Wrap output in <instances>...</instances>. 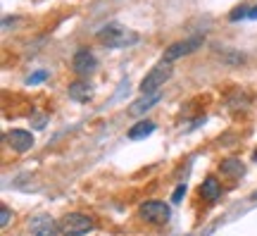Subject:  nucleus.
Instances as JSON below:
<instances>
[{"instance_id": "1", "label": "nucleus", "mask_w": 257, "mask_h": 236, "mask_svg": "<svg viewBox=\"0 0 257 236\" xmlns=\"http://www.w3.org/2000/svg\"><path fill=\"white\" fill-rule=\"evenodd\" d=\"M98 41L107 48H128V46H136L138 41H141V36H138L136 31H131V29L112 22V24H107L105 29L98 31Z\"/></svg>"}, {"instance_id": "14", "label": "nucleus", "mask_w": 257, "mask_h": 236, "mask_svg": "<svg viewBox=\"0 0 257 236\" xmlns=\"http://www.w3.org/2000/svg\"><path fill=\"white\" fill-rule=\"evenodd\" d=\"M250 15V8H245V5H240V8H236V10H231V15H229V19L231 22H238V19H243V17H248Z\"/></svg>"}, {"instance_id": "4", "label": "nucleus", "mask_w": 257, "mask_h": 236, "mask_svg": "<svg viewBox=\"0 0 257 236\" xmlns=\"http://www.w3.org/2000/svg\"><path fill=\"white\" fill-rule=\"evenodd\" d=\"M138 215H141V219H146L148 224H167L172 217V210L162 200H146L138 208Z\"/></svg>"}, {"instance_id": "11", "label": "nucleus", "mask_w": 257, "mask_h": 236, "mask_svg": "<svg viewBox=\"0 0 257 236\" xmlns=\"http://www.w3.org/2000/svg\"><path fill=\"white\" fill-rule=\"evenodd\" d=\"M157 100H160V91L150 93V96H143V98L136 100V103L128 108V112H131L134 117H138V115H143V112H146V110H150L153 105H157Z\"/></svg>"}, {"instance_id": "3", "label": "nucleus", "mask_w": 257, "mask_h": 236, "mask_svg": "<svg viewBox=\"0 0 257 236\" xmlns=\"http://www.w3.org/2000/svg\"><path fill=\"white\" fill-rule=\"evenodd\" d=\"M172 72H174V69H172V62H160L157 67H153V69L146 74L143 84H141V93H143V96L157 93L160 86H165V82H169Z\"/></svg>"}, {"instance_id": "19", "label": "nucleus", "mask_w": 257, "mask_h": 236, "mask_svg": "<svg viewBox=\"0 0 257 236\" xmlns=\"http://www.w3.org/2000/svg\"><path fill=\"white\" fill-rule=\"evenodd\" d=\"M248 17L250 19H257V5H255V8H250V15H248Z\"/></svg>"}, {"instance_id": "5", "label": "nucleus", "mask_w": 257, "mask_h": 236, "mask_svg": "<svg viewBox=\"0 0 257 236\" xmlns=\"http://www.w3.org/2000/svg\"><path fill=\"white\" fill-rule=\"evenodd\" d=\"M200 46H202V36H193V38H186V41L169 43L165 55H162V62H176L179 57H186V55L195 53Z\"/></svg>"}, {"instance_id": "21", "label": "nucleus", "mask_w": 257, "mask_h": 236, "mask_svg": "<svg viewBox=\"0 0 257 236\" xmlns=\"http://www.w3.org/2000/svg\"><path fill=\"white\" fill-rule=\"evenodd\" d=\"M255 198H257V193H255Z\"/></svg>"}, {"instance_id": "7", "label": "nucleus", "mask_w": 257, "mask_h": 236, "mask_svg": "<svg viewBox=\"0 0 257 236\" xmlns=\"http://www.w3.org/2000/svg\"><path fill=\"white\" fill-rule=\"evenodd\" d=\"M5 138L12 145V150H17V153H27L29 148L34 145V136H31V131H27V129H12V131H8Z\"/></svg>"}, {"instance_id": "13", "label": "nucleus", "mask_w": 257, "mask_h": 236, "mask_svg": "<svg viewBox=\"0 0 257 236\" xmlns=\"http://www.w3.org/2000/svg\"><path fill=\"white\" fill-rule=\"evenodd\" d=\"M219 170H221V174H229V177H240V174L245 172V165L240 163L238 158H226V160H221Z\"/></svg>"}, {"instance_id": "10", "label": "nucleus", "mask_w": 257, "mask_h": 236, "mask_svg": "<svg viewBox=\"0 0 257 236\" xmlns=\"http://www.w3.org/2000/svg\"><path fill=\"white\" fill-rule=\"evenodd\" d=\"M200 196L205 200H210V203L221 198V186H219V182H217V177H207V179L200 184Z\"/></svg>"}, {"instance_id": "9", "label": "nucleus", "mask_w": 257, "mask_h": 236, "mask_svg": "<svg viewBox=\"0 0 257 236\" xmlns=\"http://www.w3.org/2000/svg\"><path fill=\"white\" fill-rule=\"evenodd\" d=\"M69 98L76 103H88L93 98V86L88 82H74L69 84Z\"/></svg>"}, {"instance_id": "15", "label": "nucleus", "mask_w": 257, "mask_h": 236, "mask_svg": "<svg viewBox=\"0 0 257 236\" xmlns=\"http://www.w3.org/2000/svg\"><path fill=\"white\" fill-rule=\"evenodd\" d=\"M10 215H12L10 208L8 205H3V208H0V227H8L10 224Z\"/></svg>"}, {"instance_id": "12", "label": "nucleus", "mask_w": 257, "mask_h": 236, "mask_svg": "<svg viewBox=\"0 0 257 236\" xmlns=\"http://www.w3.org/2000/svg\"><path fill=\"white\" fill-rule=\"evenodd\" d=\"M153 131H155V124H153V122H146V119H141V122H136L134 127L128 129V138H131V141H141V138L150 136Z\"/></svg>"}, {"instance_id": "17", "label": "nucleus", "mask_w": 257, "mask_h": 236, "mask_svg": "<svg viewBox=\"0 0 257 236\" xmlns=\"http://www.w3.org/2000/svg\"><path fill=\"white\" fill-rule=\"evenodd\" d=\"M46 76H48V74L41 69V72H36V74H31V76H29V84H41Z\"/></svg>"}, {"instance_id": "20", "label": "nucleus", "mask_w": 257, "mask_h": 236, "mask_svg": "<svg viewBox=\"0 0 257 236\" xmlns=\"http://www.w3.org/2000/svg\"><path fill=\"white\" fill-rule=\"evenodd\" d=\"M255 160H257V153H255Z\"/></svg>"}, {"instance_id": "8", "label": "nucleus", "mask_w": 257, "mask_h": 236, "mask_svg": "<svg viewBox=\"0 0 257 236\" xmlns=\"http://www.w3.org/2000/svg\"><path fill=\"white\" fill-rule=\"evenodd\" d=\"M72 69L81 76H88V74L95 69V57H93L91 50H76V55L72 57Z\"/></svg>"}, {"instance_id": "6", "label": "nucleus", "mask_w": 257, "mask_h": 236, "mask_svg": "<svg viewBox=\"0 0 257 236\" xmlns=\"http://www.w3.org/2000/svg\"><path fill=\"white\" fill-rule=\"evenodd\" d=\"M29 231L34 236H60L62 229H60V222L50 217V215H36L29 222Z\"/></svg>"}, {"instance_id": "18", "label": "nucleus", "mask_w": 257, "mask_h": 236, "mask_svg": "<svg viewBox=\"0 0 257 236\" xmlns=\"http://www.w3.org/2000/svg\"><path fill=\"white\" fill-rule=\"evenodd\" d=\"M34 127L43 129V127H46V117H43V115H36V117H34Z\"/></svg>"}, {"instance_id": "16", "label": "nucleus", "mask_w": 257, "mask_h": 236, "mask_svg": "<svg viewBox=\"0 0 257 236\" xmlns=\"http://www.w3.org/2000/svg\"><path fill=\"white\" fill-rule=\"evenodd\" d=\"M184 196H186V184H181V186L174 191V196H172V203H181V200H184Z\"/></svg>"}, {"instance_id": "2", "label": "nucleus", "mask_w": 257, "mask_h": 236, "mask_svg": "<svg viewBox=\"0 0 257 236\" xmlns=\"http://www.w3.org/2000/svg\"><path fill=\"white\" fill-rule=\"evenodd\" d=\"M93 227H95V222L88 215H83V212H69V215H64L60 219L62 236H83L93 231Z\"/></svg>"}]
</instances>
